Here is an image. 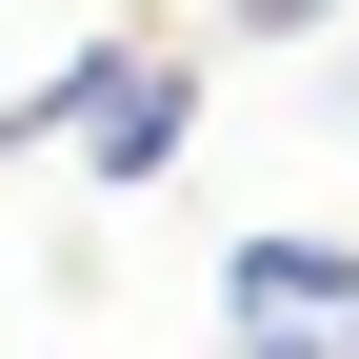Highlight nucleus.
I'll use <instances>...</instances> for the list:
<instances>
[{
  "mask_svg": "<svg viewBox=\"0 0 359 359\" xmlns=\"http://www.w3.org/2000/svg\"><path fill=\"white\" fill-rule=\"evenodd\" d=\"M240 20H320V0H240Z\"/></svg>",
  "mask_w": 359,
  "mask_h": 359,
  "instance_id": "nucleus-3",
  "label": "nucleus"
},
{
  "mask_svg": "<svg viewBox=\"0 0 359 359\" xmlns=\"http://www.w3.org/2000/svg\"><path fill=\"white\" fill-rule=\"evenodd\" d=\"M219 320H240V339H320V320H359V240H240V259H219Z\"/></svg>",
  "mask_w": 359,
  "mask_h": 359,
  "instance_id": "nucleus-2",
  "label": "nucleus"
},
{
  "mask_svg": "<svg viewBox=\"0 0 359 359\" xmlns=\"http://www.w3.org/2000/svg\"><path fill=\"white\" fill-rule=\"evenodd\" d=\"M40 120H60L100 180H160V160H180V120H200V60H140V40H100L80 80H40Z\"/></svg>",
  "mask_w": 359,
  "mask_h": 359,
  "instance_id": "nucleus-1",
  "label": "nucleus"
}]
</instances>
